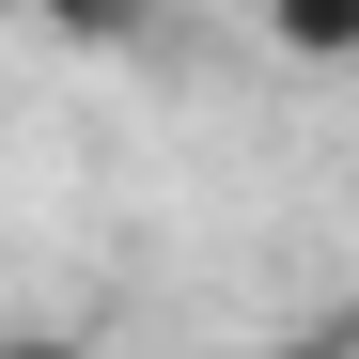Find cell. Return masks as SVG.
<instances>
[{"label": "cell", "mask_w": 359, "mask_h": 359, "mask_svg": "<svg viewBox=\"0 0 359 359\" xmlns=\"http://www.w3.org/2000/svg\"><path fill=\"white\" fill-rule=\"evenodd\" d=\"M266 32L297 47V63H328V79H344V47H359V0H266Z\"/></svg>", "instance_id": "cell-1"}, {"label": "cell", "mask_w": 359, "mask_h": 359, "mask_svg": "<svg viewBox=\"0 0 359 359\" xmlns=\"http://www.w3.org/2000/svg\"><path fill=\"white\" fill-rule=\"evenodd\" d=\"M188 359H344V344H188Z\"/></svg>", "instance_id": "cell-2"}, {"label": "cell", "mask_w": 359, "mask_h": 359, "mask_svg": "<svg viewBox=\"0 0 359 359\" xmlns=\"http://www.w3.org/2000/svg\"><path fill=\"white\" fill-rule=\"evenodd\" d=\"M344 79H359V47H344Z\"/></svg>", "instance_id": "cell-3"}]
</instances>
